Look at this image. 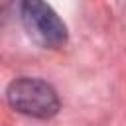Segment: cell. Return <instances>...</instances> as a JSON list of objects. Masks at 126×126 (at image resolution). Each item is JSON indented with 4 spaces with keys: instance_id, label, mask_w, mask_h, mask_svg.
<instances>
[{
    "instance_id": "1",
    "label": "cell",
    "mask_w": 126,
    "mask_h": 126,
    "mask_svg": "<svg viewBox=\"0 0 126 126\" xmlns=\"http://www.w3.org/2000/svg\"><path fill=\"white\" fill-rule=\"evenodd\" d=\"M6 100L16 112L41 120L55 116L61 106L55 89L47 81L35 77H20L12 81L6 89Z\"/></svg>"
},
{
    "instance_id": "2",
    "label": "cell",
    "mask_w": 126,
    "mask_h": 126,
    "mask_svg": "<svg viewBox=\"0 0 126 126\" xmlns=\"http://www.w3.org/2000/svg\"><path fill=\"white\" fill-rule=\"evenodd\" d=\"M20 18L24 30L43 49H57L67 41V26L55 10L39 0H26L20 4Z\"/></svg>"
}]
</instances>
